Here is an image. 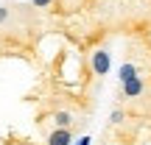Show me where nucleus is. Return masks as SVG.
I'll list each match as a JSON object with an SVG mask.
<instances>
[{
    "label": "nucleus",
    "mask_w": 151,
    "mask_h": 145,
    "mask_svg": "<svg viewBox=\"0 0 151 145\" xmlns=\"http://www.w3.org/2000/svg\"><path fill=\"white\" fill-rule=\"evenodd\" d=\"M90 64H92V73H95V75H106L109 67H112V59H109L106 50H92Z\"/></svg>",
    "instance_id": "nucleus-1"
},
{
    "label": "nucleus",
    "mask_w": 151,
    "mask_h": 145,
    "mask_svg": "<svg viewBox=\"0 0 151 145\" xmlns=\"http://www.w3.org/2000/svg\"><path fill=\"white\" fill-rule=\"evenodd\" d=\"M120 89H123V98H140L143 89H146V81L140 75H134L129 81H120Z\"/></svg>",
    "instance_id": "nucleus-2"
},
{
    "label": "nucleus",
    "mask_w": 151,
    "mask_h": 145,
    "mask_svg": "<svg viewBox=\"0 0 151 145\" xmlns=\"http://www.w3.org/2000/svg\"><path fill=\"white\" fill-rule=\"evenodd\" d=\"M70 142H73L70 129H56V131H50V137H48V145H70Z\"/></svg>",
    "instance_id": "nucleus-3"
},
{
    "label": "nucleus",
    "mask_w": 151,
    "mask_h": 145,
    "mask_svg": "<svg viewBox=\"0 0 151 145\" xmlns=\"http://www.w3.org/2000/svg\"><path fill=\"white\" fill-rule=\"evenodd\" d=\"M53 120H56L59 129H70V126H73V114H70V112H56Z\"/></svg>",
    "instance_id": "nucleus-4"
},
{
    "label": "nucleus",
    "mask_w": 151,
    "mask_h": 145,
    "mask_svg": "<svg viewBox=\"0 0 151 145\" xmlns=\"http://www.w3.org/2000/svg\"><path fill=\"white\" fill-rule=\"evenodd\" d=\"M134 75H137V67L134 64H129V61L120 64V70H118V78L120 81H129V78H134Z\"/></svg>",
    "instance_id": "nucleus-5"
},
{
    "label": "nucleus",
    "mask_w": 151,
    "mask_h": 145,
    "mask_svg": "<svg viewBox=\"0 0 151 145\" xmlns=\"http://www.w3.org/2000/svg\"><path fill=\"white\" fill-rule=\"evenodd\" d=\"M9 20V6H0V22Z\"/></svg>",
    "instance_id": "nucleus-6"
},
{
    "label": "nucleus",
    "mask_w": 151,
    "mask_h": 145,
    "mask_svg": "<svg viewBox=\"0 0 151 145\" xmlns=\"http://www.w3.org/2000/svg\"><path fill=\"white\" fill-rule=\"evenodd\" d=\"M50 3H53V0H34V6H37V9H48Z\"/></svg>",
    "instance_id": "nucleus-7"
},
{
    "label": "nucleus",
    "mask_w": 151,
    "mask_h": 145,
    "mask_svg": "<svg viewBox=\"0 0 151 145\" xmlns=\"http://www.w3.org/2000/svg\"><path fill=\"white\" fill-rule=\"evenodd\" d=\"M120 120H123V112H120V109H115V112H112V123H120Z\"/></svg>",
    "instance_id": "nucleus-8"
},
{
    "label": "nucleus",
    "mask_w": 151,
    "mask_h": 145,
    "mask_svg": "<svg viewBox=\"0 0 151 145\" xmlns=\"http://www.w3.org/2000/svg\"><path fill=\"white\" fill-rule=\"evenodd\" d=\"M76 145H90V137H81V140L76 142Z\"/></svg>",
    "instance_id": "nucleus-9"
}]
</instances>
